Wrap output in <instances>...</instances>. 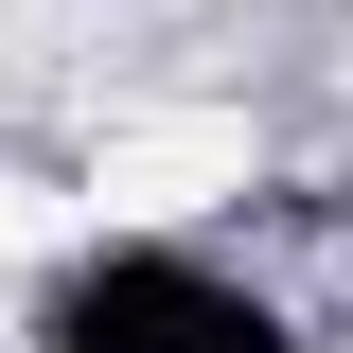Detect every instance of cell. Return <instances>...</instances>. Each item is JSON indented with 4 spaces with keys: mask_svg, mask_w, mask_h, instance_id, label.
Wrapping results in <instances>:
<instances>
[{
    "mask_svg": "<svg viewBox=\"0 0 353 353\" xmlns=\"http://www.w3.org/2000/svg\"><path fill=\"white\" fill-rule=\"evenodd\" d=\"M230 194H265V124L248 106H124L88 141V212L106 230H194Z\"/></svg>",
    "mask_w": 353,
    "mask_h": 353,
    "instance_id": "6da1fadb",
    "label": "cell"
}]
</instances>
